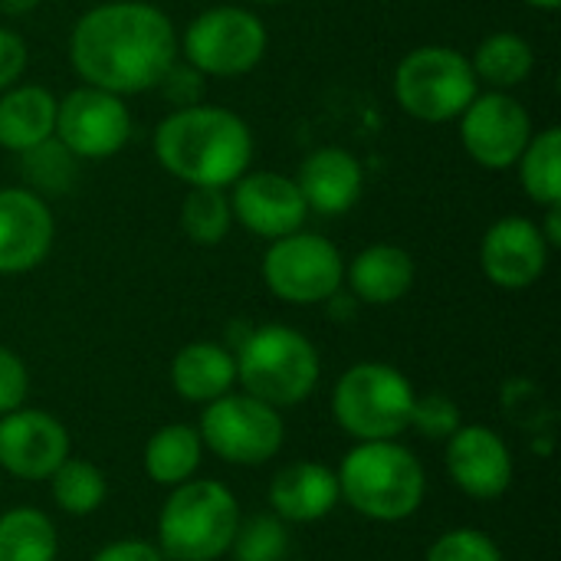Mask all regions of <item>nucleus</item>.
<instances>
[{"label": "nucleus", "mask_w": 561, "mask_h": 561, "mask_svg": "<svg viewBox=\"0 0 561 561\" xmlns=\"http://www.w3.org/2000/svg\"><path fill=\"white\" fill-rule=\"evenodd\" d=\"M72 69L85 85L135 95L154 89L178 62L171 16L145 0H108L85 10L69 36Z\"/></svg>", "instance_id": "nucleus-1"}, {"label": "nucleus", "mask_w": 561, "mask_h": 561, "mask_svg": "<svg viewBox=\"0 0 561 561\" xmlns=\"http://www.w3.org/2000/svg\"><path fill=\"white\" fill-rule=\"evenodd\" d=\"M154 158L191 187H227L253 161V131L230 108L184 105L154 128Z\"/></svg>", "instance_id": "nucleus-2"}, {"label": "nucleus", "mask_w": 561, "mask_h": 561, "mask_svg": "<svg viewBox=\"0 0 561 561\" xmlns=\"http://www.w3.org/2000/svg\"><path fill=\"white\" fill-rule=\"evenodd\" d=\"M339 496L365 519H411L427 493L421 460L398 440H362L339 467Z\"/></svg>", "instance_id": "nucleus-3"}, {"label": "nucleus", "mask_w": 561, "mask_h": 561, "mask_svg": "<svg viewBox=\"0 0 561 561\" xmlns=\"http://www.w3.org/2000/svg\"><path fill=\"white\" fill-rule=\"evenodd\" d=\"M237 496L217 480H187L171 490L158 516V549L171 561H217L240 526Z\"/></svg>", "instance_id": "nucleus-4"}, {"label": "nucleus", "mask_w": 561, "mask_h": 561, "mask_svg": "<svg viewBox=\"0 0 561 561\" xmlns=\"http://www.w3.org/2000/svg\"><path fill=\"white\" fill-rule=\"evenodd\" d=\"M233 358L243 391L276 411L302 404L322 375L316 345L289 325H263L250 332Z\"/></svg>", "instance_id": "nucleus-5"}, {"label": "nucleus", "mask_w": 561, "mask_h": 561, "mask_svg": "<svg viewBox=\"0 0 561 561\" xmlns=\"http://www.w3.org/2000/svg\"><path fill=\"white\" fill-rule=\"evenodd\" d=\"M411 381L381 362L352 365L332 391V411L339 427L362 440H398L411 424L414 408Z\"/></svg>", "instance_id": "nucleus-6"}, {"label": "nucleus", "mask_w": 561, "mask_h": 561, "mask_svg": "<svg viewBox=\"0 0 561 561\" xmlns=\"http://www.w3.org/2000/svg\"><path fill=\"white\" fill-rule=\"evenodd\" d=\"M477 95L470 59L450 46H417L394 69V99L421 122H454Z\"/></svg>", "instance_id": "nucleus-7"}, {"label": "nucleus", "mask_w": 561, "mask_h": 561, "mask_svg": "<svg viewBox=\"0 0 561 561\" xmlns=\"http://www.w3.org/2000/svg\"><path fill=\"white\" fill-rule=\"evenodd\" d=\"M263 283L276 299L293 306L329 302L345 283V260L332 240L296 230L270 240V250L263 253Z\"/></svg>", "instance_id": "nucleus-8"}, {"label": "nucleus", "mask_w": 561, "mask_h": 561, "mask_svg": "<svg viewBox=\"0 0 561 561\" xmlns=\"http://www.w3.org/2000/svg\"><path fill=\"white\" fill-rule=\"evenodd\" d=\"M266 26L247 7H210L184 30V56L201 76L237 79L256 69L266 53Z\"/></svg>", "instance_id": "nucleus-9"}, {"label": "nucleus", "mask_w": 561, "mask_h": 561, "mask_svg": "<svg viewBox=\"0 0 561 561\" xmlns=\"http://www.w3.org/2000/svg\"><path fill=\"white\" fill-rule=\"evenodd\" d=\"M201 444L233 467H263L283 447V417L253 394H224L204 408Z\"/></svg>", "instance_id": "nucleus-10"}, {"label": "nucleus", "mask_w": 561, "mask_h": 561, "mask_svg": "<svg viewBox=\"0 0 561 561\" xmlns=\"http://www.w3.org/2000/svg\"><path fill=\"white\" fill-rule=\"evenodd\" d=\"M53 138L72 158L102 161L118 154L131 138V112L122 95L95 85H79L62 102H56Z\"/></svg>", "instance_id": "nucleus-11"}, {"label": "nucleus", "mask_w": 561, "mask_h": 561, "mask_svg": "<svg viewBox=\"0 0 561 561\" xmlns=\"http://www.w3.org/2000/svg\"><path fill=\"white\" fill-rule=\"evenodd\" d=\"M460 138L467 154L490 171H506L519 161L533 138V118L510 92H483L460 115Z\"/></svg>", "instance_id": "nucleus-12"}, {"label": "nucleus", "mask_w": 561, "mask_h": 561, "mask_svg": "<svg viewBox=\"0 0 561 561\" xmlns=\"http://www.w3.org/2000/svg\"><path fill=\"white\" fill-rule=\"evenodd\" d=\"M69 457V431L46 411L16 408L0 417V470L16 480H49Z\"/></svg>", "instance_id": "nucleus-13"}, {"label": "nucleus", "mask_w": 561, "mask_h": 561, "mask_svg": "<svg viewBox=\"0 0 561 561\" xmlns=\"http://www.w3.org/2000/svg\"><path fill=\"white\" fill-rule=\"evenodd\" d=\"M230 210H233V220H240L250 233L263 240H279L286 233H296L302 230L309 217V207L296 181L286 174H273V171L237 178L233 194H230Z\"/></svg>", "instance_id": "nucleus-14"}, {"label": "nucleus", "mask_w": 561, "mask_h": 561, "mask_svg": "<svg viewBox=\"0 0 561 561\" xmlns=\"http://www.w3.org/2000/svg\"><path fill=\"white\" fill-rule=\"evenodd\" d=\"M56 237L53 210L30 187H0V273L20 276L36 270Z\"/></svg>", "instance_id": "nucleus-15"}, {"label": "nucleus", "mask_w": 561, "mask_h": 561, "mask_svg": "<svg viewBox=\"0 0 561 561\" xmlns=\"http://www.w3.org/2000/svg\"><path fill=\"white\" fill-rule=\"evenodd\" d=\"M447 473L473 500H500L513 483L510 444L483 424H460L447 437Z\"/></svg>", "instance_id": "nucleus-16"}, {"label": "nucleus", "mask_w": 561, "mask_h": 561, "mask_svg": "<svg viewBox=\"0 0 561 561\" xmlns=\"http://www.w3.org/2000/svg\"><path fill=\"white\" fill-rule=\"evenodd\" d=\"M549 243L542 227L526 217L496 220L480 247V266L500 289H529L549 266Z\"/></svg>", "instance_id": "nucleus-17"}, {"label": "nucleus", "mask_w": 561, "mask_h": 561, "mask_svg": "<svg viewBox=\"0 0 561 561\" xmlns=\"http://www.w3.org/2000/svg\"><path fill=\"white\" fill-rule=\"evenodd\" d=\"M296 187L309 210H316L322 217H339L358 204V197L365 191V168L345 148H335V145L316 148L302 161Z\"/></svg>", "instance_id": "nucleus-18"}, {"label": "nucleus", "mask_w": 561, "mask_h": 561, "mask_svg": "<svg viewBox=\"0 0 561 561\" xmlns=\"http://www.w3.org/2000/svg\"><path fill=\"white\" fill-rule=\"evenodd\" d=\"M339 500V477L316 460L289 463L270 483V506L283 523H319Z\"/></svg>", "instance_id": "nucleus-19"}, {"label": "nucleus", "mask_w": 561, "mask_h": 561, "mask_svg": "<svg viewBox=\"0 0 561 561\" xmlns=\"http://www.w3.org/2000/svg\"><path fill=\"white\" fill-rule=\"evenodd\" d=\"M352 293L368 306H391L404 299L414 286V260L394 243L365 247L345 270Z\"/></svg>", "instance_id": "nucleus-20"}, {"label": "nucleus", "mask_w": 561, "mask_h": 561, "mask_svg": "<svg viewBox=\"0 0 561 561\" xmlns=\"http://www.w3.org/2000/svg\"><path fill=\"white\" fill-rule=\"evenodd\" d=\"M171 385L191 404H210L237 385V358L217 342H191L171 362Z\"/></svg>", "instance_id": "nucleus-21"}, {"label": "nucleus", "mask_w": 561, "mask_h": 561, "mask_svg": "<svg viewBox=\"0 0 561 561\" xmlns=\"http://www.w3.org/2000/svg\"><path fill=\"white\" fill-rule=\"evenodd\" d=\"M56 95L43 85H10L0 95V148L30 151L56 131Z\"/></svg>", "instance_id": "nucleus-22"}, {"label": "nucleus", "mask_w": 561, "mask_h": 561, "mask_svg": "<svg viewBox=\"0 0 561 561\" xmlns=\"http://www.w3.org/2000/svg\"><path fill=\"white\" fill-rule=\"evenodd\" d=\"M201 434L191 424H164L145 444V473L158 486H181L201 467Z\"/></svg>", "instance_id": "nucleus-23"}, {"label": "nucleus", "mask_w": 561, "mask_h": 561, "mask_svg": "<svg viewBox=\"0 0 561 561\" xmlns=\"http://www.w3.org/2000/svg\"><path fill=\"white\" fill-rule=\"evenodd\" d=\"M470 66L477 72V82H486L496 92H506L513 85H523L533 76L536 53L529 39H523L519 33H493L477 46Z\"/></svg>", "instance_id": "nucleus-24"}, {"label": "nucleus", "mask_w": 561, "mask_h": 561, "mask_svg": "<svg viewBox=\"0 0 561 561\" xmlns=\"http://www.w3.org/2000/svg\"><path fill=\"white\" fill-rule=\"evenodd\" d=\"M59 536L46 513L16 506L0 516V561H56Z\"/></svg>", "instance_id": "nucleus-25"}, {"label": "nucleus", "mask_w": 561, "mask_h": 561, "mask_svg": "<svg viewBox=\"0 0 561 561\" xmlns=\"http://www.w3.org/2000/svg\"><path fill=\"white\" fill-rule=\"evenodd\" d=\"M516 164H519L523 191L536 204L542 207L561 204V131L556 125L533 135Z\"/></svg>", "instance_id": "nucleus-26"}, {"label": "nucleus", "mask_w": 561, "mask_h": 561, "mask_svg": "<svg viewBox=\"0 0 561 561\" xmlns=\"http://www.w3.org/2000/svg\"><path fill=\"white\" fill-rule=\"evenodd\" d=\"M49 490H53V503L66 513V516H92L108 493V483L102 477L99 467H92L89 460H72L66 457L53 477H49Z\"/></svg>", "instance_id": "nucleus-27"}, {"label": "nucleus", "mask_w": 561, "mask_h": 561, "mask_svg": "<svg viewBox=\"0 0 561 561\" xmlns=\"http://www.w3.org/2000/svg\"><path fill=\"white\" fill-rule=\"evenodd\" d=\"M233 224L230 197L224 187H191L181 204V230L191 243L217 247Z\"/></svg>", "instance_id": "nucleus-28"}, {"label": "nucleus", "mask_w": 561, "mask_h": 561, "mask_svg": "<svg viewBox=\"0 0 561 561\" xmlns=\"http://www.w3.org/2000/svg\"><path fill=\"white\" fill-rule=\"evenodd\" d=\"M20 171H23V181L30 184L33 194H39V197L43 194H62L76 181V158L56 138H49V141L23 151Z\"/></svg>", "instance_id": "nucleus-29"}, {"label": "nucleus", "mask_w": 561, "mask_h": 561, "mask_svg": "<svg viewBox=\"0 0 561 561\" xmlns=\"http://www.w3.org/2000/svg\"><path fill=\"white\" fill-rule=\"evenodd\" d=\"M286 549H289V533L276 513L240 519L237 536L230 542L233 561H283Z\"/></svg>", "instance_id": "nucleus-30"}, {"label": "nucleus", "mask_w": 561, "mask_h": 561, "mask_svg": "<svg viewBox=\"0 0 561 561\" xmlns=\"http://www.w3.org/2000/svg\"><path fill=\"white\" fill-rule=\"evenodd\" d=\"M427 561H503V552L483 529H450L427 549Z\"/></svg>", "instance_id": "nucleus-31"}, {"label": "nucleus", "mask_w": 561, "mask_h": 561, "mask_svg": "<svg viewBox=\"0 0 561 561\" xmlns=\"http://www.w3.org/2000/svg\"><path fill=\"white\" fill-rule=\"evenodd\" d=\"M421 437L427 440H447L457 427H460V408L454 398L447 394H424V398H414V408H411V424Z\"/></svg>", "instance_id": "nucleus-32"}, {"label": "nucleus", "mask_w": 561, "mask_h": 561, "mask_svg": "<svg viewBox=\"0 0 561 561\" xmlns=\"http://www.w3.org/2000/svg\"><path fill=\"white\" fill-rule=\"evenodd\" d=\"M26 391H30V375H26V365L20 362L16 352L3 348L0 345V417L23 408L26 401Z\"/></svg>", "instance_id": "nucleus-33"}, {"label": "nucleus", "mask_w": 561, "mask_h": 561, "mask_svg": "<svg viewBox=\"0 0 561 561\" xmlns=\"http://www.w3.org/2000/svg\"><path fill=\"white\" fill-rule=\"evenodd\" d=\"M23 69H26V43L13 30L0 26V92L16 85Z\"/></svg>", "instance_id": "nucleus-34"}, {"label": "nucleus", "mask_w": 561, "mask_h": 561, "mask_svg": "<svg viewBox=\"0 0 561 561\" xmlns=\"http://www.w3.org/2000/svg\"><path fill=\"white\" fill-rule=\"evenodd\" d=\"M92 561H164V556H161V549L151 546V542L122 539V542H112V546L99 549Z\"/></svg>", "instance_id": "nucleus-35"}, {"label": "nucleus", "mask_w": 561, "mask_h": 561, "mask_svg": "<svg viewBox=\"0 0 561 561\" xmlns=\"http://www.w3.org/2000/svg\"><path fill=\"white\" fill-rule=\"evenodd\" d=\"M559 204L556 207H549V220H546V230H542V237H546V243L549 247H561V220H559Z\"/></svg>", "instance_id": "nucleus-36"}, {"label": "nucleus", "mask_w": 561, "mask_h": 561, "mask_svg": "<svg viewBox=\"0 0 561 561\" xmlns=\"http://www.w3.org/2000/svg\"><path fill=\"white\" fill-rule=\"evenodd\" d=\"M36 3L39 0H0V10L10 13V16H23V13L36 10Z\"/></svg>", "instance_id": "nucleus-37"}, {"label": "nucleus", "mask_w": 561, "mask_h": 561, "mask_svg": "<svg viewBox=\"0 0 561 561\" xmlns=\"http://www.w3.org/2000/svg\"><path fill=\"white\" fill-rule=\"evenodd\" d=\"M529 7H536V10H559L561 0H526Z\"/></svg>", "instance_id": "nucleus-38"}, {"label": "nucleus", "mask_w": 561, "mask_h": 561, "mask_svg": "<svg viewBox=\"0 0 561 561\" xmlns=\"http://www.w3.org/2000/svg\"><path fill=\"white\" fill-rule=\"evenodd\" d=\"M260 3H283V0H260Z\"/></svg>", "instance_id": "nucleus-39"}]
</instances>
